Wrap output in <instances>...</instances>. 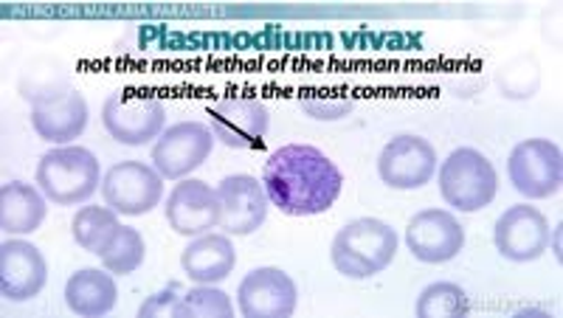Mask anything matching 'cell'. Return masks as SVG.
Wrapping results in <instances>:
<instances>
[{
  "label": "cell",
  "mask_w": 563,
  "mask_h": 318,
  "mask_svg": "<svg viewBox=\"0 0 563 318\" xmlns=\"http://www.w3.org/2000/svg\"><path fill=\"white\" fill-rule=\"evenodd\" d=\"M48 282V265L37 245L7 240L0 245V296L7 301H29Z\"/></svg>",
  "instance_id": "obj_16"
},
{
  "label": "cell",
  "mask_w": 563,
  "mask_h": 318,
  "mask_svg": "<svg viewBox=\"0 0 563 318\" xmlns=\"http://www.w3.org/2000/svg\"><path fill=\"white\" fill-rule=\"evenodd\" d=\"M234 305L229 293H223L214 285H198L180 296L178 318H231Z\"/></svg>",
  "instance_id": "obj_25"
},
{
  "label": "cell",
  "mask_w": 563,
  "mask_h": 318,
  "mask_svg": "<svg viewBox=\"0 0 563 318\" xmlns=\"http://www.w3.org/2000/svg\"><path fill=\"white\" fill-rule=\"evenodd\" d=\"M214 133L200 121H178L153 144V166L167 180H184L209 161Z\"/></svg>",
  "instance_id": "obj_9"
},
{
  "label": "cell",
  "mask_w": 563,
  "mask_h": 318,
  "mask_svg": "<svg viewBox=\"0 0 563 318\" xmlns=\"http://www.w3.org/2000/svg\"><path fill=\"white\" fill-rule=\"evenodd\" d=\"M119 229H122L119 215L110 206H82L70 220V234L79 242V249L97 256L113 242Z\"/></svg>",
  "instance_id": "obj_21"
},
{
  "label": "cell",
  "mask_w": 563,
  "mask_h": 318,
  "mask_svg": "<svg viewBox=\"0 0 563 318\" xmlns=\"http://www.w3.org/2000/svg\"><path fill=\"white\" fill-rule=\"evenodd\" d=\"M234 265H238V251L231 245V237L214 234V231L192 237V242L180 254L184 274L198 285H218L229 279Z\"/></svg>",
  "instance_id": "obj_17"
},
{
  "label": "cell",
  "mask_w": 563,
  "mask_h": 318,
  "mask_svg": "<svg viewBox=\"0 0 563 318\" xmlns=\"http://www.w3.org/2000/svg\"><path fill=\"white\" fill-rule=\"evenodd\" d=\"M37 186L57 206H79L102 186V166L85 146H54L40 158Z\"/></svg>",
  "instance_id": "obj_3"
},
{
  "label": "cell",
  "mask_w": 563,
  "mask_h": 318,
  "mask_svg": "<svg viewBox=\"0 0 563 318\" xmlns=\"http://www.w3.org/2000/svg\"><path fill=\"white\" fill-rule=\"evenodd\" d=\"M397 234L378 217H358L335 234L330 260L346 279H372L395 262Z\"/></svg>",
  "instance_id": "obj_2"
},
{
  "label": "cell",
  "mask_w": 563,
  "mask_h": 318,
  "mask_svg": "<svg viewBox=\"0 0 563 318\" xmlns=\"http://www.w3.org/2000/svg\"><path fill=\"white\" fill-rule=\"evenodd\" d=\"M406 245L411 256L426 265H442L460 256L465 245V229L451 211L426 209L417 211L406 226Z\"/></svg>",
  "instance_id": "obj_12"
},
{
  "label": "cell",
  "mask_w": 563,
  "mask_h": 318,
  "mask_svg": "<svg viewBox=\"0 0 563 318\" xmlns=\"http://www.w3.org/2000/svg\"><path fill=\"white\" fill-rule=\"evenodd\" d=\"M378 175L391 189H422L437 175V150L420 135H397L380 150Z\"/></svg>",
  "instance_id": "obj_11"
},
{
  "label": "cell",
  "mask_w": 563,
  "mask_h": 318,
  "mask_svg": "<svg viewBox=\"0 0 563 318\" xmlns=\"http://www.w3.org/2000/svg\"><path fill=\"white\" fill-rule=\"evenodd\" d=\"M499 189V175L490 161L474 150L460 146L440 166V195L451 209L462 215H474L493 204Z\"/></svg>",
  "instance_id": "obj_4"
},
{
  "label": "cell",
  "mask_w": 563,
  "mask_h": 318,
  "mask_svg": "<svg viewBox=\"0 0 563 318\" xmlns=\"http://www.w3.org/2000/svg\"><path fill=\"white\" fill-rule=\"evenodd\" d=\"M167 223L180 237L209 234L220 226V198L218 189L206 180L184 178L169 191L167 206H164Z\"/></svg>",
  "instance_id": "obj_14"
},
{
  "label": "cell",
  "mask_w": 563,
  "mask_h": 318,
  "mask_svg": "<svg viewBox=\"0 0 563 318\" xmlns=\"http://www.w3.org/2000/svg\"><path fill=\"white\" fill-rule=\"evenodd\" d=\"M68 70L59 68L57 63H37L23 74L20 79V96L26 99L32 108H45V105L59 102L63 96L70 94Z\"/></svg>",
  "instance_id": "obj_22"
},
{
  "label": "cell",
  "mask_w": 563,
  "mask_h": 318,
  "mask_svg": "<svg viewBox=\"0 0 563 318\" xmlns=\"http://www.w3.org/2000/svg\"><path fill=\"white\" fill-rule=\"evenodd\" d=\"M214 141L229 150H263L271 116L265 102L249 96H229L206 108Z\"/></svg>",
  "instance_id": "obj_8"
},
{
  "label": "cell",
  "mask_w": 563,
  "mask_h": 318,
  "mask_svg": "<svg viewBox=\"0 0 563 318\" xmlns=\"http://www.w3.org/2000/svg\"><path fill=\"white\" fill-rule=\"evenodd\" d=\"M32 128L48 144L68 146L88 128V99L79 90H70L59 102L32 108Z\"/></svg>",
  "instance_id": "obj_18"
},
{
  "label": "cell",
  "mask_w": 563,
  "mask_h": 318,
  "mask_svg": "<svg viewBox=\"0 0 563 318\" xmlns=\"http://www.w3.org/2000/svg\"><path fill=\"white\" fill-rule=\"evenodd\" d=\"M415 312L417 318H465L471 312V299L454 282H434L420 293Z\"/></svg>",
  "instance_id": "obj_23"
},
{
  "label": "cell",
  "mask_w": 563,
  "mask_h": 318,
  "mask_svg": "<svg viewBox=\"0 0 563 318\" xmlns=\"http://www.w3.org/2000/svg\"><path fill=\"white\" fill-rule=\"evenodd\" d=\"M220 229L229 237H249L268 220V191L254 175H229L218 184Z\"/></svg>",
  "instance_id": "obj_10"
},
{
  "label": "cell",
  "mask_w": 563,
  "mask_h": 318,
  "mask_svg": "<svg viewBox=\"0 0 563 318\" xmlns=\"http://www.w3.org/2000/svg\"><path fill=\"white\" fill-rule=\"evenodd\" d=\"M263 186L271 206L288 217H316L333 209L344 189V175L310 144L279 146L265 161Z\"/></svg>",
  "instance_id": "obj_1"
},
{
  "label": "cell",
  "mask_w": 563,
  "mask_h": 318,
  "mask_svg": "<svg viewBox=\"0 0 563 318\" xmlns=\"http://www.w3.org/2000/svg\"><path fill=\"white\" fill-rule=\"evenodd\" d=\"M180 307V285L169 282L167 290L155 293L147 301H141L139 318H178Z\"/></svg>",
  "instance_id": "obj_27"
},
{
  "label": "cell",
  "mask_w": 563,
  "mask_h": 318,
  "mask_svg": "<svg viewBox=\"0 0 563 318\" xmlns=\"http://www.w3.org/2000/svg\"><path fill=\"white\" fill-rule=\"evenodd\" d=\"M102 200L115 215H150L164 200V178L144 161H119L102 175Z\"/></svg>",
  "instance_id": "obj_6"
},
{
  "label": "cell",
  "mask_w": 563,
  "mask_h": 318,
  "mask_svg": "<svg viewBox=\"0 0 563 318\" xmlns=\"http://www.w3.org/2000/svg\"><path fill=\"white\" fill-rule=\"evenodd\" d=\"M144 256H147L144 237H141L135 229H130V226H122L119 234L113 237V242H110L108 249L99 254V260H102V265L108 267L110 274L130 276L144 265Z\"/></svg>",
  "instance_id": "obj_24"
},
{
  "label": "cell",
  "mask_w": 563,
  "mask_h": 318,
  "mask_svg": "<svg viewBox=\"0 0 563 318\" xmlns=\"http://www.w3.org/2000/svg\"><path fill=\"white\" fill-rule=\"evenodd\" d=\"M45 195L40 186L12 180L0 189V231L9 237L34 234L45 220Z\"/></svg>",
  "instance_id": "obj_20"
},
{
  "label": "cell",
  "mask_w": 563,
  "mask_h": 318,
  "mask_svg": "<svg viewBox=\"0 0 563 318\" xmlns=\"http://www.w3.org/2000/svg\"><path fill=\"white\" fill-rule=\"evenodd\" d=\"M507 175L512 189L530 200L550 198L563 184L561 146L547 139H527L512 146L507 158Z\"/></svg>",
  "instance_id": "obj_7"
},
{
  "label": "cell",
  "mask_w": 563,
  "mask_h": 318,
  "mask_svg": "<svg viewBox=\"0 0 563 318\" xmlns=\"http://www.w3.org/2000/svg\"><path fill=\"white\" fill-rule=\"evenodd\" d=\"M296 301V282L279 267H254L240 282L238 307L245 318H290Z\"/></svg>",
  "instance_id": "obj_15"
},
{
  "label": "cell",
  "mask_w": 563,
  "mask_h": 318,
  "mask_svg": "<svg viewBox=\"0 0 563 318\" xmlns=\"http://www.w3.org/2000/svg\"><path fill=\"white\" fill-rule=\"evenodd\" d=\"M102 124L113 141L124 146H144L158 141L167 130V108L155 96H135L115 90L102 108Z\"/></svg>",
  "instance_id": "obj_5"
},
{
  "label": "cell",
  "mask_w": 563,
  "mask_h": 318,
  "mask_svg": "<svg viewBox=\"0 0 563 318\" xmlns=\"http://www.w3.org/2000/svg\"><path fill=\"white\" fill-rule=\"evenodd\" d=\"M119 299V287H115L113 274L108 267H82L77 274H70L65 282V305L70 312H77L82 318H99L108 316Z\"/></svg>",
  "instance_id": "obj_19"
},
{
  "label": "cell",
  "mask_w": 563,
  "mask_h": 318,
  "mask_svg": "<svg viewBox=\"0 0 563 318\" xmlns=\"http://www.w3.org/2000/svg\"><path fill=\"white\" fill-rule=\"evenodd\" d=\"M493 242L505 260L510 262H532L550 249V223L547 217L530 204L510 206L505 215L496 220Z\"/></svg>",
  "instance_id": "obj_13"
},
{
  "label": "cell",
  "mask_w": 563,
  "mask_h": 318,
  "mask_svg": "<svg viewBox=\"0 0 563 318\" xmlns=\"http://www.w3.org/2000/svg\"><path fill=\"white\" fill-rule=\"evenodd\" d=\"M301 110L316 121H339L355 110V102L346 99V96H333V99H324V96H308L301 99Z\"/></svg>",
  "instance_id": "obj_26"
}]
</instances>
